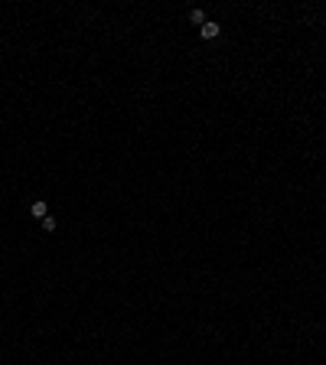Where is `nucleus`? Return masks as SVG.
Here are the masks:
<instances>
[{"instance_id":"obj_3","label":"nucleus","mask_w":326,"mask_h":365,"mask_svg":"<svg viewBox=\"0 0 326 365\" xmlns=\"http://www.w3.org/2000/svg\"><path fill=\"white\" fill-rule=\"evenodd\" d=\"M189 23L202 26V23H206V13H202V10H189Z\"/></svg>"},{"instance_id":"obj_4","label":"nucleus","mask_w":326,"mask_h":365,"mask_svg":"<svg viewBox=\"0 0 326 365\" xmlns=\"http://www.w3.org/2000/svg\"><path fill=\"white\" fill-rule=\"evenodd\" d=\"M42 228H46V232H56V219H52V215H46V219H42Z\"/></svg>"},{"instance_id":"obj_2","label":"nucleus","mask_w":326,"mask_h":365,"mask_svg":"<svg viewBox=\"0 0 326 365\" xmlns=\"http://www.w3.org/2000/svg\"><path fill=\"white\" fill-rule=\"evenodd\" d=\"M199 36H202V39H215V36H219V26H215V23H202V29H199Z\"/></svg>"},{"instance_id":"obj_1","label":"nucleus","mask_w":326,"mask_h":365,"mask_svg":"<svg viewBox=\"0 0 326 365\" xmlns=\"http://www.w3.org/2000/svg\"><path fill=\"white\" fill-rule=\"evenodd\" d=\"M29 212H33V219H46V215H49V206H46V202H42V199H36L33 202V206H29Z\"/></svg>"}]
</instances>
